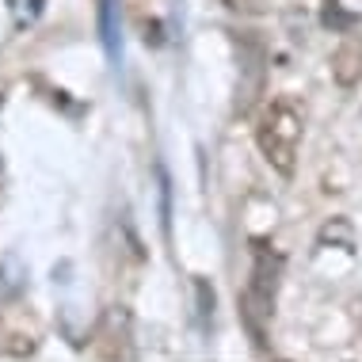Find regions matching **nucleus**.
<instances>
[{"instance_id":"obj_1","label":"nucleus","mask_w":362,"mask_h":362,"mask_svg":"<svg viewBox=\"0 0 362 362\" xmlns=\"http://www.w3.org/2000/svg\"><path fill=\"white\" fill-rule=\"evenodd\" d=\"M301 134H305V115L290 95L271 100V107L263 111V119L256 126V145L263 153V160L271 164L279 175H293L298 168V149H301Z\"/></svg>"},{"instance_id":"obj_2","label":"nucleus","mask_w":362,"mask_h":362,"mask_svg":"<svg viewBox=\"0 0 362 362\" xmlns=\"http://www.w3.org/2000/svg\"><path fill=\"white\" fill-rule=\"evenodd\" d=\"M275 282H279V256H271L267 248L256 252V267H252V282L244 290V317L252 328H263V320L271 317L275 305Z\"/></svg>"},{"instance_id":"obj_3","label":"nucleus","mask_w":362,"mask_h":362,"mask_svg":"<svg viewBox=\"0 0 362 362\" xmlns=\"http://www.w3.org/2000/svg\"><path fill=\"white\" fill-rule=\"evenodd\" d=\"M100 38L107 46V57L119 62L122 57V31H119V8H115V0H100Z\"/></svg>"},{"instance_id":"obj_4","label":"nucleus","mask_w":362,"mask_h":362,"mask_svg":"<svg viewBox=\"0 0 362 362\" xmlns=\"http://www.w3.org/2000/svg\"><path fill=\"white\" fill-rule=\"evenodd\" d=\"M332 73L339 84H355L362 76V42H344L332 57Z\"/></svg>"},{"instance_id":"obj_5","label":"nucleus","mask_w":362,"mask_h":362,"mask_svg":"<svg viewBox=\"0 0 362 362\" xmlns=\"http://www.w3.org/2000/svg\"><path fill=\"white\" fill-rule=\"evenodd\" d=\"M225 4H229L233 8V12H259V0H225Z\"/></svg>"},{"instance_id":"obj_6","label":"nucleus","mask_w":362,"mask_h":362,"mask_svg":"<svg viewBox=\"0 0 362 362\" xmlns=\"http://www.w3.org/2000/svg\"><path fill=\"white\" fill-rule=\"evenodd\" d=\"M0 103H4V92H0Z\"/></svg>"}]
</instances>
